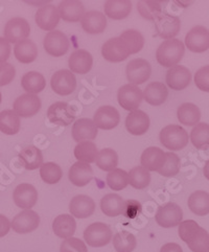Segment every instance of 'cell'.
I'll list each match as a JSON object with an SVG mask.
<instances>
[{"instance_id":"1","label":"cell","mask_w":209,"mask_h":252,"mask_svg":"<svg viewBox=\"0 0 209 252\" xmlns=\"http://www.w3.org/2000/svg\"><path fill=\"white\" fill-rule=\"evenodd\" d=\"M179 237L192 252H209V233L194 220L182 221L179 225Z\"/></svg>"},{"instance_id":"2","label":"cell","mask_w":209,"mask_h":252,"mask_svg":"<svg viewBox=\"0 0 209 252\" xmlns=\"http://www.w3.org/2000/svg\"><path fill=\"white\" fill-rule=\"evenodd\" d=\"M184 44L178 39L166 40L158 47L156 53L157 62L163 67H172L177 65L184 55Z\"/></svg>"},{"instance_id":"3","label":"cell","mask_w":209,"mask_h":252,"mask_svg":"<svg viewBox=\"0 0 209 252\" xmlns=\"http://www.w3.org/2000/svg\"><path fill=\"white\" fill-rule=\"evenodd\" d=\"M161 144L171 151H179L185 148L188 145V134L178 125H170L166 126L160 132Z\"/></svg>"},{"instance_id":"4","label":"cell","mask_w":209,"mask_h":252,"mask_svg":"<svg viewBox=\"0 0 209 252\" xmlns=\"http://www.w3.org/2000/svg\"><path fill=\"white\" fill-rule=\"evenodd\" d=\"M113 238V233L110 226L96 222L89 225L84 231V239H85L88 246L99 248L108 245Z\"/></svg>"},{"instance_id":"5","label":"cell","mask_w":209,"mask_h":252,"mask_svg":"<svg viewBox=\"0 0 209 252\" xmlns=\"http://www.w3.org/2000/svg\"><path fill=\"white\" fill-rule=\"evenodd\" d=\"M183 219L181 207L173 202L167 203L158 208L156 214V222L163 228H171L180 225Z\"/></svg>"},{"instance_id":"6","label":"cell","mask_w":209,"mask_h":252,"mask_svg":"<svg viewBox=\"0 0 209 252\" xmlns=\"http://www.w3.org/2000/svg\"><path fill=\"white\" fill-rule=\"evenodd\" d=\"M144 98V94L140 88L133 84H127L119 88L117 92V99L119 104L130 112L135 111L141 104V100Z\"/></svg>"},{"instance_id":"7","label":"cell","mask_w":209,"mask_h":252,"mask_svg":"<svg viewBox=\"0 0 209 252\" xmlns=\"http://www.w3.org/2000/svg\"><path fill=\"white\" fill-rule=\"evenodd\" d=\"M30 33V27L28 20L16 17L8 20L4 27V39L10 43H19L27 39Z\"/></svg>"},{"instance_id":"8","label":"cell","mask_w":209,"mask_h":252,"mask_svg":"<svg viewBox=\"0 0 209 252\" xmlns=\"http://www.w3.org/2000/svg\"><path fill=\"white\" fill-rule=\"evenodd\" d=\"M44 49L53 57H62L69 49V40L61 31H53L48 32L44 38Z\"/></svg>"},{"instance_id":"9","label":"cell","mask_w":209,"mask_h":252,"mask_svg":"<svg viewBox=\"0 0 209 252\" xmlns=\"http://www.w3.org/2000/svg\"><path fill=\"white\" fill-rule=\"evenodd\" d=\"M53 90L59 95H69L77 88V79L70 70H58L50 81Z\"/></svg>"},{"instance_id":"10","label":"cell","mask_w":209,"mask_h":252,"mask_svg":"<svg viewBox=\"0 0 209 252\" xmlns=\"http://www.w3.org/2000/svg\"><path fill=\"white\" fill-rule=\"evenodd\" d=\"M125 72H127L129 82L137 86L149 79L150 73H152V67L145 59H134L127 65Z\"/></svg>"},{"instance_id":"11","label":"cell","mask_w":209,"mask_h":252,"mask_svg":"<svg viewBox=\"0 0 209 252\" xmlns=\"http://www.w3.org/2000/svg\"><path fill=\"white\" fill-rule=\"evenodd\" d=\"M47 119L52 124L69 126L75 119V110L65 102H57L48 108Z\"/></svg>"},{"instance_id":"12","label":"cell","mask_w":209,"mask_h":252,"mask_svg":"<svg viewBox=\"0 0 209 252\" xmlns=\"http://www.w3.org/2000/svg\"><path fill=\"white\" fill-rule=\"evenodd\" d=\"M102 55L108 62L119 63L124 61L131 54L120 37H116L108 40L103 45Z\"/></svg>"},{"instance_id":"13","label":"cell","mask_w":209,"mask_h":252,"mask_svg":"<svg viewBox=\"0 0 209 252\" xmlns=\"http://www.w3.org/2000/svg\"><path fill=\"white\" fill-rule=\"evenodd\" d=\"M185 45L192 53L206 52L209 49V31L201 25L192 28L185 37Z\"/></svg>"},{"instance_id":"14","label":"cell","mask_w":209,"mask_h":252,"mask_svg":"<svg viewBox=\"0 0 209 252\" xmlns=\"http://www.w3.org/2000/svg\"><path fill=\"white\" fill-rule=\"evenodd\" d=\"M39 224V215L31 209H25L14 218L11 222V228L17 233H29L36 230Z\"/></svg>"},{"instance_id":"15","label":"cell","mask_w":209,"mask_h":252,"mask_svg":"<svg viewBox=\"0 0 209 252\" xmlns=\"http://www.w3.org/2000/svg\"><path fill=\"white\" fill-rule=\"evenodd\" d=\"M155 25L158 36L162 39H174L178 35L181 28V21L177 16L162 13L155 19Z\"/></svg>"},{"instance_id":"16","label":"cell","mask_w":209,"mask_h":252,"mask_svg":"<svg viewBox=\"0 0 209 252\" xmlns=\"http://www.w3.org/2000/svg\"><path fill=\"white\" fill-rule=\"evenodd\" d=\"M41 109V99L36 94H25L17 97L14 103L15 113L21 117H30Z\"/></svg>"},{"instance_id":"17","label":"cell","mask_w":209,"mask_h":252,"mask_svg":"<svg viewBox=\"0 0 209 252\" xmlns=\"http://www.w3.org/2000/svg\"><path fill=\"white\" fill-rule=\"evenodd\" d=\"M120 115L112 106H103L98 108L94 113L93 123L98 129L112 130L119 124Z\"/></svg>"},{"instance_id":"18","label":"cell","mask_w":209,"mask_h":252,"mask_svg":"<svg viewBox=\"0 0 209 252\" xmlns=\"http://www.w3.org/2000/svg\"><path fill=\"white\" fill-rule=\"evenodd\" d=\"M13 198L15 204L25 211L35 206L38 200V191L31 184L22 183L15 189Z\"/></svg>"},{"instance_id":"19","label":"cell","mask_w":209,"mask_h":252,"mask_svg":"<svg viewBox=\"0 0 209 252\" xmlns=\"http://www.w3.org/2000/svg\"><path fill=\"white\" fill-rule=\"evenodd\" d=\"M191 73L185 66L176 65L166 72L167 86L174 90H183L190 84Z\"/></svg>"},{"instance_id":"20","label":"cell","mask_w":209,"mask_h":252,"mask_svg":"<svg viewBox=\"0 0 209 252\" xmlns=\"http://www.w3.org/2000/svg\"><path fill=\"white\" fill-rule=\"evenodd\" d=\"M166 161V153L157 147H150L141 155V166L148 172L160 171Z\"/></svg>"},{"instance_id":"21","label":"cell","mask_w":209,"mask_h":252,"mask_svg":"<svg viewBox=\"0 0 209 252\" xmlns=\"http://www.w3.org/2000/svg\"><path fill=\"white\" fill-rule=\"evenodd\" d=\"M125 128L132 135H144L149 128V117L142 110L132 111L125 119Z\"/></svg>"},{"instance_id":"22","label":"cell","mask_w":209,"mask_h":252,"mask_svg":"<svg viewBox=\"0 0 209 252\" xmlns=\"http://www.w3.org/2000/svg\"><path fill=\"white\" fill-rule=\"evenodd\" d=\"M35 20L41 30L53 32L59 24V20H60L58 7L54 4H47L40 7L36 13Z\"/></svg>"},{"instance_id":"23","label":"cell","mask_w":209,"mask_h":252,"mask_svg":"<svg viewBox=\"0 0 209 252\" xmlns=\"http://www.w3.org/2000/svg\"><path fill=\"white\" fill-rule=\"evenodd\" d=\"M83 30L90 35L103 32L107 27V18L104 13L90 11L84 14L81 19Z\"/></svg>"},{"instance_id":"24","label":"cell","mask_w":209,"mask_h":252,"mask_svg":"<svg viewBox=\"0 0 209 252\" xmlns=\"http://www.w3.org/2000/svg\"><path fill=\"white\" fill-rule=\"evenodd\" d=\"M69 211L73 217L79 219H86L95 212V203L88 196L78 195L71 199Z\"/></svg>"},{"instance_id":"25","label":"cell","mask_w":209,"mask_h":252,"mask_svg":"<svg viewBox=\"0 0 209 252\" xmlns=\"http://www.w3.org/2000/svg\"><path fill=\"white\" fill-rule=\"evenodd\" d=\"M68 62L70 71L72 73L85 74L91 70L92 64H93V58L87 50L78 49L70 55Z\"/></svg>"},{"instance_id":"26","label":"cell","mask_w":209,"mask_h":252,"mask_svg":"<svg viewBox=\"0 0 209 252\" xmlns=\"http://www.w3.org/2000/svg\"><path fill=\"white\" fill-rule=\"evenodd\" d=\"M60 18L67 22H78L85 14V8L78 0H64L58 6Z\"/></svg>"},{"instance_id":"27","label":"cell","mask_w":209,"mask_h":252,"mask_svg":"<svg viewBox=\"0 0 209 252\" xmlns=\"http://www.w3.org/2000/svg\"><path fill=\"white\" fill-rule=\"evenodd\" d=\"M97 136V127L93 121L89 119H80L75 121L72 127V137L75 141L93 140Z\"/></svg>"},{"instance_id":"28","label":"cell","mask_w":209,"mask_h":252,"mask_svg":"<svg viewBox=\"0 0 209 252\" xmlns=\"http://www.w3.org/2000/svg\"><path fill=\"white\" fill-rule=\"evenodd\" d=\"M68 178L73 186L79 188L85 187L93 179V171L89 163L75 162L70 167Z\"/></svg>"},{"instance_id":"29","label":"cell","mask_w":209,"mask_h":252,"mask_svg":"<svg viewBox=\"0 0 209 252\" xmlns=\"http://www.w3.org/2000/svg\"><path fill=\"white\" fill-rule=\"evenodd\" d=\"M144 98L146 102L152 106L162 105L169 95L167 87L161 82H153L149 84L144 90Z\"/></svg>"},{"instance_id":"30","label":"cell","mask_w":209,"mask_h":252,"mask_svg":"<svg viewBox=\"0 0 209 252\" xmlns=\"http://www.w3.org/2000/svg\"><path fill=\"white\" fill-rule=\"evenodd\" d=\"M77 229V223L71 215H60L53 222V230L57 237L61 239H69Z\"/></svg>"},{"instance_id":"31","label":"cell","mask_w":209,"mask_h":252,"mask_svg":"<svg viewBox=\"0 0 209 252\" xmlns=\"http://www.w3.org/2000/svg\"><path fill=\"white\" fill-rule=\"evenodd\" d=\"M132 11L130 0H108L105 3V14L113 20L127 18Z\"/></svg>"},{"instance_id":"32","label":"cell","mask_w":209,"mask_h":252,"mask_svg":"<svg viewBox=\"0 0 209 252\" xmlns=\"http://www.w3.org/2000/svg\"><path fill=\"white\" fill-rule=\"evenodd\" d=\"M14 54L19 62L23 64H30L37 59L38 48L31 40L25 39L15 45Z\"/></svg>"},{"instance_id":"33","label":"cell","mask_w":209,"mask_h":252,"mask_svg":"<svg viewBox=\"0 0 209 252\" xmlns=\"http://www.w3.org/2000/svg\"><path fill=\"white\" fill-rule=\"evenodd\" d=\"M19 158L27 170H36L43 164V155L41 150L33 146L24 147L19 153Z\"/></svg>"},{"instance_id":"34","label":"cell","mask_w":209,"mask_h":252,"mask_svg":"<svg viewBox=\"0 0 209 252\" xmlns=\"http://www.w3.org/2000/svg\"><path fill=\"white\" fill-rule=\"evenodd\" d=\"M125 201L116 194H108L100 200L102 212L108 217H117L122 215Z\"/></svg>"},{"instance_id":"35","label":"cell","mask_w":209,"mask_h":252,"mask_svg":"<svg viewBox=\"0 0 209 252\" xmlns=\"http://www.w3.org/2000/svg\"><path fill=\"white\" fill-rule=\"evenodd\" d=\"M188 208L197 216L209 214V194L205 190H197L188 198Z\"/></svg>"},{"instance_id":"36","label":"cell","mask_w":209,"mask_h":252,"mask_svg":"<svg viewBox=\"0 0 209 252\" xmlns=\"http://www.w3.org/2000/svg\"><path fill=\"white\" fill-rule=\"evenodd\" d=\"M21 85L28 94H36L45 88L46 81L40 72L30 71L22 77Z\"/></svg>"},{"instance_id":"37","label":"cell","mask_w":209,"mask_h":252,"mask_svg":"<svg viewBox=\"0 0 209 252\" xmlns=\"http://www.w3.org/2000/svg\"><path fill=\"white\" fill-rule=\"evenodd\" d=\"M20 117L13 110L0 112V131L6 135H14L20 130Z\"/></svg>"},{"instance_id":"38","label":"cell","mask_w":209,"mask_h":252,"mask_svg":"<svg viewBox=\"0 0 209 252\" xmlns=\"http://www.w3.org/2000/svg\"><path fill=\"white\" fill-rule=\"evenodd\" d=\"M177 116L181 124L185 126H195L198 125L201 119V111L195 104L184 103L178 108Z\"/></svg>"},{"instance_id":"39","label":"cell","mask_w":209,"mask_h":252,"mask_svg":"<svg viewBox=\"0 0 209 252\" xmlns=\"http://www.w3.org/2000/svg\"><path fill=\"white\" fill-rule=\"evenodd\" d=\"M97 155V148L93 142L91 141L79 142L78 146L74 149V156L81 162H86L89 164L92 162H95Z\"/></svg>"},{"instance_id":"40","label":"cell","mask_w":209,"mask_h":252,"mask_svg":"<svg viewBox=\"0 0 209 252\" xmlns=\"http://www.w3.org/2000/svg\"><path fill=\"white\" fill-rule=\"evenodd\" d=\"M136 245L135 236L129 231H119L113 237V246L117 252H132Z\"/></svg>"},{"instance_id":"41","label":"cell","mask_w":209,"mask_h":252,"mask_svg":"<svg viewBox=\"0 0 209 252\" xmlns=\"http://www.w3.org/2000/svg\"><path fill=\"white\" fill-rule=\"evenodd\" d=\"M120 39L127 45L131 55L137 54L142 49L145 45V38L141 35V32L135 30H127L124 31L121 35Z\"/></svg>"},{"instance_id":"42","label":"cell","mask_w":209,"mask_h":252,"mask_svg":"<svg viewBox=\"0 0 209 252\" xmlns=\"http://www.w3.org/2000/svg\"><path fill=\"white\" fill-rule=\"evenodd\" d=\"M95 163L100 170L111 172L119 164V156L113 149H104L98 152Z\"/></svg>"},{"instance_id":"43","label":"cell","mask_w":209,"mask_h":252,"mask_svg":"<svg viewBox=\"0 0 209 252\" xmlns=\"http://www.w3.org/2000/svg\"><path fill=\"white\" fill-rule=\"evenodd\" d=\"M190 140L197 149L204 150L209 148V125L200 123L191 130Z\"/></svg>"},{"instance_id":"44","label":"cell","mask_w":209,"mask_h":252,"mask_svg":"<svg viewBox=\"0 0 209 252\" xmlns=\"http://www.w3.org/2000/svg\"><path fill=\"white\" fill-rule=\"evenodd\" d=\"M139 14L147 20H155L162 14V5L160 1L155 0H141L137 3Z\"/></svg>"},{"instance_id":"45","label":"cell","mask_w":209,"mask_h":252,"mask_svg":"<svg viewBox=\"0 0 209 252\" xmlns=\"http://www.w3.org/2000/svg\"><path fill=\"white\" fill-rule=\"evenodd\" d=\"M150 182V174L142 166H135L129 173V183L136 189H144Z\"/></svg>"},{"instance_id":"46","label":"cell","mask_w":209,"mask_h":252,"mask_svg":"<svg viewBox=\"0 0 209 252\" xmlns=\"http://www.w3.org/2000/svg\"><path fill=\"white\" fill-rule=\"evenodd\" d=\"M40 176L47 184H56L63 177V171L55 162H45L41 165Z\"/></svg>"},{"instance_id":"47","label":"cell","mask_w":209,"mask_h":252,"mask_svg":"<svg viewBox=\"0 0 209 252\" xmlns=\"http://www.w3.org/2000/svg\"><path fill=\"white\" fill-rule=\"evenodd\" d=\"M107 184L113 190H121L129 184V174L121 169H115L109 172Z\"/></svg>"},{"instance_id":"48","label":"cell","mask_w":209,"mask_h":252,"mask_svg":"<svg viewBox=\"0 0 209 252\" xmlns=\"http://www.w3.org/2000/svg\"><path fill=\"white\" fill-rule=\"evenodd\" d=\"M180 171V158L172 152L166 153V161L160 171L158 173L164 177H173Z\"/></svg>"},{"instance_id":"49","label":"cell","mask_w":209,"mask_h":252,"mask_svg":"<svg viewBox=\"0 0 209 252\" xmlns=\"http://www.w3.org/2000/svg\"><path fill=\"white\" fill-rule=\"evenodd\" d=\"M60 252H88L85 243L78 238L66 239L60 247Z\"/></svg>"},{"instance_id":"50","label":"cell","mask_w":209,"mask_h":252,"mask_svg":"<svg viewBox=\"0 0 209 252\" xmlns=\"http://www.w3.org/2000/svg\"><path fill=\"white\" fill-rule=\"evenodd\" d=\"M195 84L200 90L209 92V65L197 70L195 74Z\"/></svg>"},{"instance_id":"51","label":"cell","mask_w":209,"mask_h":252,"mask_svg":"<svg viewBox=\"0 0 209 252\" xmlns=\"http://www.w3.org/2000/svg\"><path fill=\"white\" fill-rule=\"evenodd\" d=\"M16 75L15 67L10 63L0 64V86L10 84Z\"/></svg>"},{"instance_id":"52","label":"cell","mask_w":209,"mask_h":252,"mask_svg":"<svg viewBox=\"0 0 209 252\" xmlns=\"http://www.w3.org/2000/svg\"><path fill=\"white\" fill-rule=\"evenodd\" d=\"M141 211H142V207L139 201L130 199L125 201L122 215L125 218H128V219H135V218H137L140 215Z\"/></svg>"},{"instance_id":"53","label":"cell","mask_w":209,"mask_h":252,"mask_svg":"<svg viewBox=\"0 0 209 252\" xmlns=\"http://www.w3.org/2000/svg\"><path fill=\"white\" fill-rule=\"evenodd\" d=\"M11 45L6 39L0 37V64L6 63L11 55Z\"/></svg>"},{"instance_id":"54","label":"cell","mask_w":209,"mask_h":252,"mask_svg":"<svg viewBox=\"0 0 209 252\" xmlns=\"http://www.w3.org/2000/svg\"><path fill=\"white\" fill-rule=\"evenodd\" d=\"M11 229V222L8 221L6 217L0 215V238L4 237Z\"/></svg>"},{"instance_id":"55","label":"cell","mask_w":209,"mask_h":252,"mask_svg":"<svg viewBox=\"0 0 209 252\" xmlns=\"http://www.w3.org/2000/svg\"><path fill=\"white\" fill-rule=\"evenodd\" d=\"M160 252H183V249L177 243H167L161 247Z\"/></svg>"},{"instance_id":"56","label":"cell","mask_w":209,"mask_h":252,"mask_svg":"<svg viewBox=\"0 0 209 252\" xmlns=\"http://www.w3.org/2000/svg\"><path fill=\"white\" fill-rule=\"evenodd\" d=\"M203 173H204L205 178L209 180V160H207V161H206V163H205V165H204Z\"/></svg>"},{"instance_id":"57","label":"cell","mask_w":209,"mask_h":252,"mask_svg":"<svg viewBox=\"0 0 209 252\" xmlns=\"http://www.w3.org/2000/svg\"><path fill=\"white\" fill-rule=\"evenodd\" d=\"M0 103H1V92H0Z\"/></svg>"}]
</instances>
